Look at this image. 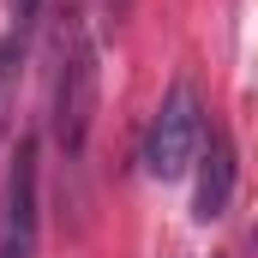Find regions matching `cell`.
Segmentation results:
<instances>
[{"instance_id": "cell-5", "label": "cell", "mask_w": 258, "mask_h": 258, "mask_svg": "<svg viewBox=\"0 0 258 258\" xmlns=\"http://www.w3.org/2000/svg\"><path fill=\"white\" fill-rule=\"evenodd\" d=\"M36 6H42V0H6V12H12V30H18V36L36 24Z\"/></svg>"}, {"instance_id": "cell-3", "label": "cell", "mask_w": 258, "mask_h": 258, "mask_svg": "<svg viewBox=\"0 0 258 258\" xmlns=\"http://www.w3.org/2000/svg\"><path fill=\"white\" fill-rule=\"evenodd\" d=\"M0 258H36V138L18 144L0 186Z\"/></svg>"}, {"instance_id": "cell-4", "label": "cell", "mask_w": 258, "mask_h": 258, "mask_svg": "<svg viewBox=\"0 0 258 258\" xmlns=\"http://www.w3.org/2000/svg\"><path fill=\"white\" fill-rule=\"evenodd\" d=\"M228 204H234V144H228V132H204L192 216L198 222H216V216H228Z\"/></svg>"}, {"instance_id": "cell-2", "label": "cell", "mask_w": 258, "mask_h": 258, "mask_svg": "<svg viewBox=\"0 0 258 258\" xmlns=\"http://www.w3.org/2000/svg\"><path fill=\"white\" fill-rule=\"evenodd\" d=\"M90 114H96V48L84 36H72L60 54V78H54V138H60L66 156L84 150Z\"/></svg>"}, {"instance_id": "cell-6", "label": "cell", "mask_w": 258, "mask_h": 258, "mask_svg": "<svg viewBox=\"0 0 258 258\" xmlns=\"http://www.w3.org/2000/svg\"><path fill=\"white\" fill-rule=\"evenodd\" d=\"M126 6H132V0H102V24H120V18H126Z\"/></svg>"}, {"instance_id": "cell-1", "label": "cell", "mask_w": 258, "mask_h": 258, "mask_svg": "<svg viewBox=\"0 0 258 258\" xmlns=\"http://www.w3.org/2000/svg\"><path fill=\"white\" fill-rule=\"evenodd\" d=\"M204 96H198L192 78H180L162 108L150 114V132H144V174L150 180H180L198 162V144H204Z\"/></svg>"}]
</instances>
